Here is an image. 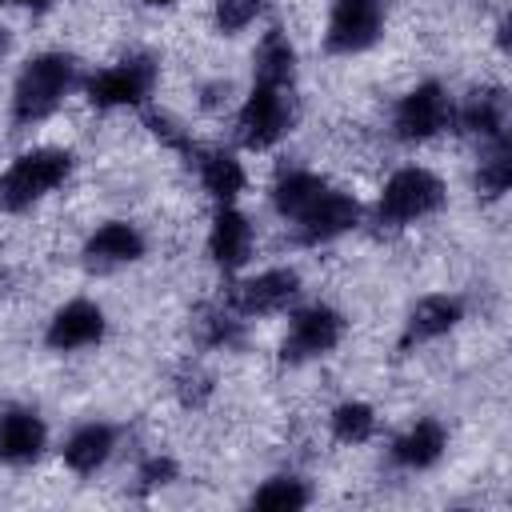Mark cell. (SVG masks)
<instances>
[{
    "mask_svg": "<svg viewBox=\"0 0 512 512\" xmlns=\"http://www.w3.org/2000/svg\"><path fill=\"white\" fill-rule=\"evenodd\" d=\"M292 124H296L292 88H276V84H252L248 100L236 112V136L244 148H272L292 132Z\"/></svg>",
    "mask_w": 512,
    "mask_h": 512,
    "instance_id": "3",
    "label": "cell"
},
{
    "mask_svg": "<svg viewBox=\"0 0 512 512\" xmlns=\"http://www.w3.org/2000/svg\"><path fill=\"white\" fill-rule=\"evenodd\" d=\"M240 312H232L228 304H224V312H208V320H204V340L212 344V348H232L236 340H240Z\"/></svg>",
    "mask_w": 512,
    "mask_h": 512,
    "instance_id": "26",
    "label": "cell"
},
{
    "mask_svg": "<svg viewBox=\"0 0 512 512\" xmlns=\"http://www.w3.org/2000/svg\"><path fill=\"white\" fill-rule=\"evenodd\" d=\"M292 224H296V236L304 244H328V240H336L360 224V200L340 192V188H324Z\"/></svg>",
    "mask_w": 512,
    "mask_h": 512,
    "instance_id": "10",
    "label": "cell"
},
{
    "mask_svg": "<svg viewBox=\"0 0 512 512\" xmlns=\"http://www.w3.org/2000/svg\"><path fill=\"white\" fill-rule=\"evenodd\" d=\"M68 172H72V152H64V148H32V152H20L0 172V208L4 212L32 208L52 188H60L68 180Z\"/></svg>",
    "mask_w": 512,
    "mask_h": 512,
    "instance_id": "2",
    "label": "cell"
},
{
    "mask_svg": "<svg viewBox=\"0 0 512 512\" xmlns=\"http://www.w3.org/2000/svg\"><path fill=\"white\" fill-rule=\"evenodd\" d=\"M104 308L92 304V300H68L64 308L52 312L48 320V332H44V344L52 352H80V348H92L104 340Z\"/></svg>",
    "mask_w": 512,
    "mask_h": 512,
    "instance_id": "11",
    "label": "cell"
},
{
    "mask_svg": "<svg viewBox=\"0 0 512 512\" xmlns=\"http://www.w3.org/2000/svg\"><path fill=\"white\" fill-rule=\"evenodd\" d=\"M144 256V236L136 224L128 220H108L100 224L88 244H84V264L96 268V272H112V268H124V264H136Z\"/></svg>",
    "mask_w": 512,
    "mask_h": 512,
    "instance_id": "13",
    "label": "cell"
},
{
    "mask_svg": "<svg viewBox=\"0 0 512 512\" xmlns=\"http://www.w3.org/2000/svg\"><path fill=\"white\" fill-rule=\"evenodd\" d=\"M376 432V412L364 400H344L332 408V436L340 444H364Z\"/></svg>",
    "mask_w": 512,
    "mask_h": 512,
    "instance_id": "24",
    "label": "cell"
},
{
    "mask_svg": "<svg viewBox=\"0 0 512 512\" xmlns=\"http://www.w3.org/2000/svg\"><path fill=\"white\" fill-rule=\"evenodd\" d=\"M112 448H116V428L104 424V420H88L64 440V464L76 476H92V472H100L108 464Z\"/></svg>",
    "mask_w": 512,
    "mask_h": 512,
    "instance_id": "17",
    "label": "cell"
},
{
    "mask_svg": "<svg viewBox=\"0 0 512 512\" xmlns=\"http://www.w3.org/2000/svg\"><path fill=\"white\" fill-rule=\"evenodd\" d=\"M156 88V64L152 56H128L116 60L108 68H100L96 76L84 80V96L96 108H140Z\"/></svg>",
    "mask_w": 512,
    "mask_h": 512,
    "instance_id": "5",
    "label": "cell"
},
{
    "mask_svg": "<svg viewBox=\"0 0 512 512\" xmlns=\"http://www.w3.org/2000/svg\"><path fill=\"white\" fill-rule=\"evenodd\" d=\"M440 204H444L440 176L428 172V168L408 164V168H400V172L388 176V184H384V192L376 200V216H380V224L400 228V224H412V220L432 216Z\"/></svg>",
    "mask_w": 512,
    "mask_h": 512,
    "instance_id": "4",
    "label": "cell"
},
{
    "mask_svg": "<svg viewBox=\"0 0 512 512\" xmlns=\"http://www.w3.org/2000/svg\"><path fill=\"white\" fill-rule=\"evenodd\" d=\"M444 128H452V100H448V92L436 80H424V84H416L412 92L400 96V104L392 112L396 140L420 144V140L440 136Z\"/></svg>",
    "mask_w": 512,
    "mask_h": 512,
    "instance_id": "6",
    "label": "cell"
},
{
    "mask_svg": "<svg viewBox=\"0 0 512 512\" xmlns=\"http://www.w3.org/2000/svg\"><path fill=\"white\" fill-rule=\"evenodd\" d=\"M380 28H384V0H332L324 48L336 56L364 52L380 40Z\"/></svg>",
    "mask_w": 512,
    "mask_h": 512,
    "instance_id": "8",
    "label": "cell"
},
{
    "mask_svg": "<svg viewBox=\"0 0 512 512\" xmlns=\"http://www.w3.org/2000/svg\"><path fill=\"white\" fill-rule=\"evenodd\" d=\"M296 292H300L296 268H268V272L240 280L228 292V308L240 316H272V312H284L296 300Z\"/></svg>",
    "mask_w": 512,
    "mask_h": 512,
    "instance_id": "9",
    "label": "cell"
},
{
    "mask_svg": "<svg viewBox=\"0 0 512 512\" xmlns=\"http://www.w3.org/2000/svg\"><path fill=\"white\" fill-rule=\"evenodd\" d=\"M260 12H264V0H216L212 24H216V32L236 36V32H244Z\"/></svg>",
    "mask_w": 512,
    "mask_h": 512,
    "instance_id": "25",
    "label": "cell"
},
{
    "mask_svg": "<svg viewBox=\"0 0 512 512\" xmlns=\"http://www.w3.org/2000/svg\"><path fill=\"white\" fill-rule=\"evenodd\" d=\"M444 448H448L444 424H436V420H416L408 432H400V436L392 440V464H400V468H408V472H424V468H432V464L444 456Z\"/></svg>",
    "mask_w": 512,
    "mask_h": 512,
    "instance_id": "18",
    "label": "cell"
},
{
    "mask_svg": "<svg viewBox=\"0 0 512 512\" xmlns=\"http://www.w3.org/2000/svg\"><path fill=\"white\" fill-rule=\"evenodd\" d=\"M8 44H12V36H8V28H0V56L8 52Z\"/></svg>",
    "mask_w": 512,
    "mask_h": 512,
    "instance_id": "29",
    "label": "cell"
},
{
    "mask_svg": "<svg viewBox=\"0 0 512 512\" xmlns=\"http://www.w3.org/2000/svg\"><path fill=\"white\" fill-rule=\"evenodd\" d=\"M252 76H256V84L292 88V76H296V48H292V40H288L280 28L264 32V40L256 44Z\"/></svg>",
    "mask_w": 512,
    "mask_h": 512,
    "instance_id": "19",
    "label": "cell"
},
{
    "mask_svg": "<svg viewBox=\"0 0 512 512\" xmlns=\"http://www.w3.org/2000/svg\"><path fill=\"white\" fill-rule=\"evenodd\" d=\"M344 336V316L328 304H308L300 312H292L288 332L280 340V360L284 364H304L316 356H328Z\"/></svg>",
    "mask_w": 512,
    "mask_h": 512,
    "instance_id": "7",
    "label": "cell"
},
{
    "mask_svg": "<svg viewBox=\"0 0 512 512\" xmlns=\"http://www.w3.org/2000/svg\"><path fill=\"white\" fill-rule=\"evenodd\" d=\"M312 492L300 476H272L264 480L256 492H252V508H264V512H296V508H308Z\"/></svg>",
    "mask_w": 512,
    "mask_h": 512,
    "instance_id": "22",
    "label": "cell"
},
{
    "mask_svg": "<svg viewBox=\"0 0 512 512\" xmlns=\"http://www.w3.org/2000/svg\"><path fill=\"white\" fill-rule=\"evenodd\" d=\"M208 256L220 272H236L244 268V260L252 256V224L240 208L220 204L212 216V232H208Z\"/></svg>",
    "mask_w": 512,
    "mask_h": 512,
    "instance_id": "14",
    "label": "cell"
},
{
    "mask_svg": "<svg viewBox=\"0 0 512 512\" xmlns=\"http://www.w3.org/2000/svg\"><path fill=\"white\" fill-rule=\"evenodd\" d=\"M508 188H512V148H508V140H492L480 168H476V192L496 200Z\"/></svg>",
    "mask_w": 512,
    "mask_h": 512,
    "instance_id": "23",
    "label": "cell"
},
{
    "mask_svg": "<svg viewBox=\"0 0 512 512\" xmlns=\"http://www.w3.org/2000/svg\"><path fill=\"white\" fill-rule=\"evenodd\" d=\"M48 448V428L36 408L8 404L0 408V460L4 464H32Z\"/></svg>",
    "mask_w": 512,
    "mask_h": 512,
    "instance_id": "12",
    "label": "cell"
},
{
    "mask_svg": "<svg viewBox=\"0 0 512 512\" xmlns=\"http://www.w3.org/2000/svg\"><path fill=\"white\" fill-rule=\"evenodd\" d=\"M504 120H508V96L504 88H476L464 96L460 108H452V124L464 136H476L484 144L504 140Z\"/></svg>",
    "mask_w": 512,
    "mask_h": 512,
    "instance_id": "15",
    "label": "cell"
},
{
    "mask_svg": "<svg viewBox=\"0 0 512 512\" xmlns=\"http://www.w3.org/2000/svg\"><path fill=\"white\" fill-rule=\"evenodd\" d=\"M324 176L308 172V168H292V172H280V180L272 184V208L284 216V220H296L320 192H324Z\"/></svg>",
    "mask_w": 512,
    "mask_h": 512,
    "instance_id": "21",
    "label": "cell"
},
{
    "mask_svg": "<svg viewBox=\"0 0 512 512\" xmlns=\"http://www.w3.org/2000/svg\"><path fill=\"white\" fill-rule=\"evenodd\" d=\"M460 320H464V300H460V296H448V292H432V296L416 300V308L408 312V320H404V336H400V348H412V344L436 340V336L452 332Z\"/></svg>",
    "mask_w": 512,
    "mask_h": 512,
    "instance_id": "16",
    "label": "cell"
},
{
    "mask_svg": "<svg viewBox=\"0 0 512 512\" xmlns=\"http://www.w3.org/2000/svg\"><path fill=\"white\" fill-rule=\"evenodd\" d=\"M136 480H140V492H156V488H164V484L176 480V460L172 456H152V460L140 464Z\"/></svg>",
    "mask_w": 512,
    "mask_h": 512,
    "instance_id": "27",
    "label": "cell"
},
{
    "mask_svg": "<svg viewBox=\"0 0 512 512\" xmlns=\"http://www.w3.org/2000/svg\"><path fill=\"white\" fill-rule=\"evenodd\" d=\"M76 84V64L64 52H40L32 56L16 84H12V120L16 124H36L60 108L68 88Z\"/></svg>",
    "mask_w": 512,
    "mask_h": 512,
    "instance_id": "1",
    "label": "cell"
},
{
    "mask_svg": "<svg viewBox=\"0 0 512 512\" xmlns=\"http://www.w3.org/2000/svg\"><path fill=\"white\" fill-rule=\"evenodd\" d=\"M196 156V168H200V184L204 192L216 200V204H236V196L244 192V168L232 152H192Z\"/></svg>",
    "mask_w": 512,
    "mask_h": 512,
    "instance_id": "20",
    "label": "cell"
},
{
    "mask_svg": "<svg viewBox=\"0 0 512 512\" xmlns=\"http://www.w3.org/2000/svg\"><path fill=\"white\" fill-rule=\"evenodd\" d=\"M140 4H148V8H168V4H176V0H140Z\"/></svg>",
    "mask_w": 512,
    "mask_h": 512,
    "instance_id": "30",
    "label": "cell"
},
{
    "mask_svg": "<svg viewBox=\"0 0 512 512\" xmlns=\"http://www.w3.org/2000/svg\"><path fill=\"white\" fill-rule=\"evenodd\" d=\"M0 4H16V8H32V12H44V8H52L56 0H0Z\"/></svg>",
    "mask_w": 512,
    "mask_h": 512,
    "instance_id": "28",
    "label": "cell"
}]
</instances>
